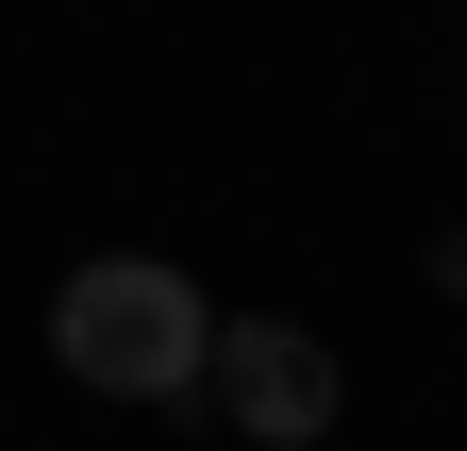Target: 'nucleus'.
Instances as JSON below:
<instances>
[{"label":"nucleus","instance_id":"2","mask_svg":"<svg viewBox=\"0 0 467 451\" xmlns=\"http://www.w3.org/2000/svg\"><path fill=\"white\" fill-rule=\"evenodd\" d=\"M201 384L234 402V435H267V451H317V435H334V402H350V384H334V351H317L301 318H234Z\"/></svg>","mask_w":467,"mask_h":451},{"label":"nucleus","instance_id":"1","mask_svg":"<svg viewBox=\"0 0 467 451\" xmlns=\"http://www.w3.org/2000/svg\"><path fill=\"white\" fill-rule=\"evenodd\" d=\"M50 351H67V384H100V402H201V368H217V318L184 267H150V251H100L50 285Z\"/></svg>","mask_w":467,"mask_h":451},{"label":"nucleus","instance_id":"3","mask_svg":"<svg viewBox=\"0 0 467 451\" xmlns=\"http://www.w3.org/2000/svg\"><path fill=\"white\" fill-rule=\"evenodd\" d=\"M434 301H467V235H434Z\"/></svg>","mask_w":467,"mask_h":451}]
</instances>
